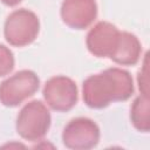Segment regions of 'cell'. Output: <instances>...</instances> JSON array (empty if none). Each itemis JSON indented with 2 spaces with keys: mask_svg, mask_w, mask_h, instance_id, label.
<instances>
[{
  "mask_svg": "<svg viewBox=\"0 0 150 150\" xmlns=\"http://www.w3.org/2000/svg\"><path fill=\"white\" fill-rule=\"evenodd\" d=\"M134 81L129 71L111 67L88 76L82 84V98L91 109H103L112 102H123L134 94Z\"/></svg>",
  "mask_w": 150,
  "mask_h": 150,
  "instance_id": "6da1fadb",
  "label": "cell"
},
{
  "mask_svg": "<svg viewBox=\"0 0 150 150\" xmlns=\"http://www.w3.org/2000/svg\"><path fill=\"white\" fill-rule=\"evenodd\" d=\"M52 122L50 112L45 103L39 100L26 103L18 114L15 128L21 138L38 142L46 136Z\"/></svg>",
  "mask_w": 150,
  "mask_h": 150,
  "instance_id": "7a4b0ae2",
  "label": "cell"
},
{
  "mask_svg": "<svg viewBox=\"0 0 150 150\" xmlns=\"http://www.w3.org/2000/svg\"><path fill=\"white\" fill-rule=\"evenodd\" d=\"M40 32L38 15L26 8L13 11L4 25L6 41L13 47H25L35 41Z\"/></svg>",
  "mask_w": 150,
  "mask_h": 150,
  "instance_id": "3957f363",
  "label": "cell"
},
{
  "mask_svg": "<svg viewBox=\"0 0 150 150\" xmlns=\"http://www.w3.org/2000/svg\"><path fill=\"white\" fill-rule=\"evenodd\" d=\"M40 88V79L28 69L20 70L0 83V103L5 107H16L32 97Z\"/></svg>",
  "mask_w": 150,
  "mask_h": 150,
  "instance_id": "277c9868",
  "label": "cell"
},
{
  "mask_svg": "<svg viewBox=\"0 0 150 150\" xmlns=\"http://www.w3.org/2000/svg\"><path fill=\"white\" fill-rule=\"evenodd\" d=\"M47 105L60 112L71 110L77 103L79 90L76 83L67 76L57 75L50 77L42 89Z\"/></svg>",
  "mask_w": 150,
  "mask_h": 150,
  "instance_id": "5b68a950",
  "label": "cell"
},
{
  "mask_svg": "<svg viewBox=\"0 0 150 150\" xmlns=\"http://www.w3.org/2000/svg\"><path fill=\"white\" fill-rule=\"evenodd\" d=\"M100 128L88 117L70 120L62 131V142L66 148L73 150H88L100 142Z\"/></svg>",
  "mask_w": 150,
  "mask_h": 150,
  "instance_id": "8992f818",
  "label": "cell"
},
{
  "mask_svg": "<svg viewBox=\"0 0 150 150\" xmlns=\"http://www.w3.org/2000/svg\"><path fill=\"white\" fill-rule=\"evenodd\" d=\"M120 29L108 21H98L86 38L88 50L97 57H110L120 38Z\"/></svg>",
  "mask_w": 150,
  "mask_h": 150,
  "instance_id": "52a82bcc",
  "label": "cell"
},
{
  "mask_svg": "<svg viewBox=\"0 0 150 150\" xmlns=\"http://www.w3.org/2000/svg\"><path fill=\"white\" fill-rule=\"evenodd\" d=\"M60 14L69 28L84 29L97 18V4L95 0H63Z\"/></svg>",
  "mask_w": 150,
  "mask_h": 150,
  "instance_id": "ba28073f",
  "label": "cell"
},
{
  "mask_svg": "<svg viewBox=\"0 0 150 150\" xmlns=\"http://www.w3.org/2000/svg\"><path fill=\"white\" fill-rule=\"evenodd\" d=\"M141 54L142 46L138 38L130 32H120L118 42L109 59L121 66H135Z\"/></svg>",
  "mask_w": 150,
  "mask_h": 150,
  "instance_id": "9c48e42d",
  "label": "cell"
},
{
  "mask_svg": "<svg viewBox=\"0 0 150 150\" xmlns=\"http://www.w3.org/2000/svg\"><path fill=\"white\" fill-rule=\"evenodd\" d=\"M130 121L141 132L150 130V101L149 96H137L130 108Z\"/></svg>",
  "mask_w": 150,
  "mask_h": 150,
  "instance_id": "30bf717a",
  "label": "cell"
},
{
  "mask_svg": "<svg viewBox=\"0 0 150 150\" xmlns=\"http://www.w3.org/2000/svg\"><path fill=\"white\" fill-rule=\"evenodd\" d=\"M14 64L15 60L13 52L5 45L0 43V76L8 75L14 69Z\"/></svg>",
  "mask_w": 150,
  "mask_h": 150,
  "instance_id": "8fae6325",
  "label": "cell"
},
{
  "mask_svg": "<svg viewBox=\"0 0 150 150\" xmlns=\"http://www.w3.org/2000/svg\"><path fill=\"white\" fill-rule=\"evenodd\" d=\"M149 70H148V55H145L142 69L138 71L137 81H138V88L141 91V95L149 96V77H148Z\"/></svg>",
  "mask_w": 150,
  "mask_h": 150,
  "instance_id": "7c38bea8",
  "label": "cell"
},
{
  "mask_svg": "<svg viewBox=\"0 0 150 150\" xmlns=\"http://www.w3.org/2000/svg\"><path fill=\"white\" fill-rule=\"evenodd\" d=\"M4 5H6V6H8V7H14V6H16V5H19L22 0H0Z\"/></svg>",
  "mask_w": 150,
  "mask_h": 150,
  "instance_id": "4fadbf2b",
  "label": "cell"
}]
</instances>
